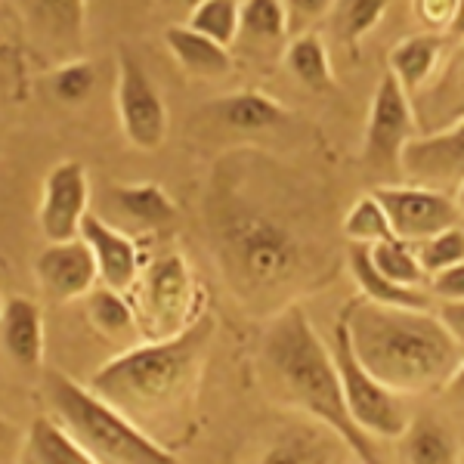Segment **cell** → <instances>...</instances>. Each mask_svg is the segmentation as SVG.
Segmentation results:
<instances>
[{
	"label": "cell",
	"mask_w": 464,
	"mask_h": 464,
	"mask_svg": "<svg viewBox=\"0 0 464 464\" xmlns=\"http://www.w3.org/2000/svg\"><path fill=\"white\" fill-rule=\"evenodd\" d=\"M208 238L229 295L257 316H276L319 285L325 257L306 232L285 179L269 161L232 155L208 192Z\"/></svg>",
	"instance_id": "cell-1"
},
{
	"label": "cell",
	"mask_w": 464,
	"mask_h": 464,
	"mask_svg": "<svg viewBox=\"0 0 464 464\" xmlns=\"http://www.w3.org/2000/svg\"><path fill=\"white\" fill-rule=\"evenodd\" d=\"M217 322L211 313L168 341H137L93 372L90 391L100 393L159 443L189 418Z\"/></svg>",
	"instance_id": "cell-2"
},
{
	"label": "cell",
	"mask_w": 464,
	"mask_h": 464,
	"mask_svg": "<svg viewBox=\"0 0 464 464\" xmlns=\"http://www.w3.org/2000/svg\"><path fill=\"white\" fill-rule=\"evenodd\" d=\"M341 322L369 375L400 396L443 391L464 359V347L433 310H402L356 297Z\"/></svg>",
	"instance_id": "cell-3"
},
{
	"label": "cell",
	"mask_w": 464,
	"mask_h": 464,
	"mask_svg": "<svg viewBox=\"0 0 464 464\" xmlns=\"http://www.w3.org/2000/svg\"><path fill=\"white\" fill-rule=\"evenodd\" d=\"M260 359H264L269 384L285 400V406L338 433L350 446L353 459L362 464H381L375 440L359 430L347 411L332 347L322 341L301 304H291L269 316Z\"/></svg>",
	"instance_id": "cell-4"
},
{
	"label": "cell",
	"mask_w": 464,
	"mask_h": 464,
	"mask_svg": "<svg viewBox=\"0 0 464 464\" xmlns=\"http://www.w3.org/2000/svg\"><path fill=\"white\" fill-rule=\"evenodd\" d=\"M44 396L50 418L93 464H183L124 411L63 372H44Z\"/></svg>",
	"instance_id": "cell-5"
},
{
	"label": "cell",
	"mask_w": 464,
	"mask_h": 464,
	"mask_svg": "<svg viewBox=\"0 0 464 464\" xmlns=\"http://www.w3.org/2000/svg\"><path fill=\"white\" fill-rule=\"evenodd\" d=\"M130 304L137 313L140 341L177 338L205 313L196 273L179 251H168L143 266Z\"/></svg>",
	"instance_id": "cell-6"
},
{
	"label": "cell",
	"mask_w": 464,
	"mask_h": 464,
	"mask_svg": "<svg viewBox=\"0 0 464 464\" xmlns=\"http://www.w3.org/2000/svg\"><path fill=\"white\" fill-rule=\"evenodd\" d=\"M328 347H332L334 365H338L343 402H347V411L356 421V428L369 433L372 440H400L411 421L406 396L393 393L391 387H384L375 375H369L362 369V362L350 347V334L341 319L334 322Z\"/></svg>",
	"instance_id": "cell-7"
},
{
	"label": "cell",
	"mask_w": 464,
	"mask_h": 464,
	"mask_svg": "<svg viewBox=\"0 0 464 464\" xmlns=\"http://www.w3.org/2000/svg\"><path fill=\"white\" fill-rule=\"evenodd\" d=\"M418 118L411 96L400 87V81L391 72L381 74L375 96H372L369 124H365L362 140V164L375 174H391L402 170V152L415 140Z\"/></svg>",
	"instance_id": "cell-8"
},
{
	"label": "cell",
	"mask_w": 464,
	"mask_h": 464,
	"mask_svg": "<svg viewBox=\"0 0 464 464\" xmlns=\"http://www.w3.org/2000/svg\"><path fill=\"white\" fill-rule=\"evenodd\" d=\"M115 109L127 143L133 149H143V152H159L170 127L168 106H164L159 87L152 84L143 63L130 50H121V56H118Z\"/></svg>",
	"instance_id": "cell-9"
},
{
	"label": "cell",
	"mask_w": 464,
	"mask_h": 464,
	"mask_svg": "<svg viewBox=\"0 0 464 464\" xmlns=\"http://www.w3.org/2000/svg\"><path fill=\"white\" fill-rule=\"evenodd\" d=\"M372 196H375L381 201V208L387 211L393 236L409 245H418V242H424V238L461 223L459 201L443 189H430V186H418V183L378 186Z\"/></svg>",
	"instance_id": "cell-10"
},
{
	"label": "cell",
	"mask_w": 464,
	"mask_h": 464,
	"mask_svg": "<svg viewBox=\"0 0 464 464\" xmlns=\"http://www.w3.org/2000/svg\"><path fill=\"white\" fill-rule=\"evenodd\" d=\"M90 205V179L81 161H59L44 179L37 208V227L47 242H72L81 236V223Z\"/></svg>",
	"instance_id": "cell-11"
},
{
	"label": "cell",
	"mask_w": 464,
	"mask_h": 464,
	"mask_svg": "<svg viewBox=\"0 0 464 464\" xmlns=\"http://www.w3.org/2000/svg\"><path fill=\"white\" fill-rule=\"evenodd\" d=\"M402 174L430 189H459L464 179V118L411 140L402 152Z\"/></svg>",
	"instance_id": "cell-12"
},
{
	"label": "cell",
	"mask_w": 464,
	"mask_h": 464,
	"mask_svg": "<svg viewBox=\"0 0 464 464\" xmlns=\"http://www.w3.org/2000/svg\"><path fill=\"white\" fill-rule=\"evenodd\" d=\"M34 276L37 285L47 291L53 301L63 304L90 297L100 285L96 260L81 236L72 238V242H50L34 257Z\"/></svg>",
	"instance_id": "cell-13"
},
{
	"label": "cell",
	"mask_w": 464,
	"mask_h": 464,
	"mask_svg": "<svg viewBox=\"0 0 464 464\" xmlns=\"http://www.w3.org/2000/svg\"><path fill=\"white\" fill-rule=\"evenodd\" d=\"M81 238L87 242L90 254L96 260V273H100V285L111 288L118 295H130L143 273V260L140 248L127 232L111 227L102 217L87 214L81 223Z\"/></svg>",
	"instance_id": "cell-14"
},
{
	"label": "cell",
	"mask_w": 464,
	"mask_h": 464,
	"mask_svg": "<svg viewBox=\"0 0 464 464\" xmlns=\"http://www.w3.org/2000/svg\"><path fill=\"white\" fill-rule=\"evenodd\" d=\"M341 449H350L325 424L301 418L279 428L245 464H341Z\"/></svg>",
	"instance_id": "cell-15"
},
{
	"label": "cell",
	"mask_w": 464,
	"mask_h": 464,
	"mask_svg": "<svg viewBox=\"0 0 464 464\" xmlns=\"http://www.w3.org/2000/svg\"><path fill=\"white\" fill-rule=\"evenodd\" d=\"M0 347L13 362L28 372H37L44 365L47 332H44L41 306L32 297H4V306H0Z\"/></svg>",
	"instance_id": "cell-16"
},
{
	"label": "cell",
	"mask_w": 464,
	"mask_h": 464,
	"mask_svg": "<svg viewBox=\"0 0 464 464\" xmlns=\"http://www.w3.org/2000/svg\"><path fill=\"white\" fill-rule=\"evenodd\" d=\"M208 115H214V121L232 133L254 137V133H269L288 124L291 111L260 90H238V93L220 96L217 102H211Z\"/></svg>",
	"instance_id": "cell-17"
},
{
	"label": "cell",
	"mask_w": 464,
	"mask_h": 464,
	"mask_svg": "<svg viewBox=\"0 0 464 464\" xmlns=\"http://www.w3.org/2000/svg\"><path fill=\"white\" fill-rule=\"evenodd\" d=\"M347 269L359 288V297H365V301L381 306H402V310H430L428 291L391 282L372 264V254L365 245H347Z\"/></svg>",
	"instance_id": "cell-18"
},
{
	"label": "cell",
	"mask_w": 464,
	"mask_h": 464,
	"mask_svg": "<svg viewBox=\"0 0 464 464\" xmlns=\"http://www.w3.org/2000/svg\"><path fill=\"white\" fill-rule=\"evenodd\" d=\"M406 464H461V446L455 430L433 411H418L400 437Z\"/></svg>",
	"instance_id": "cell-19"
},
{
	"label": "cell",
	"mask_w": 464,
	"mask_h": 464,
	"mask_svg": "<svg viewBox=\"0 0 464 464\" xmlns=\"http://www.w3.org/2000/svg\"><path fill=\"white\" fill-rule=\"evenodd\" d=\"M440 53H443V41L440 34H411L402 37L400 44L391 50V72L400 87L415 100L424 87L430 84V78L437 74Z\"/></svg>",
	"instance_id": "cell-20"
},
{
	"label": "cell",
	"mask_w": 464,
	"mask_h": 464,
	"mask_svg": "<svg viewBox=\"0 0 464 464\" xmlns=\"http://www.w3.org/2000/svg\"><path fill=\"white\" fill-rule=\"evenodd\" d=\"M164 44L174 59L196 78H223L232 69V56L227 47L208 41L205 34L192 32L189 25H168Z\"/></svg>",
	"instance_id": "cell-21"
},
{
	"label": "cell",
	"mask_w": 464,
	"mask_h": 464,
	"mask_svg": "<svg viewBox=\"0 0 464 464\" xmlns=\"http://www.w3.org/2000/svg\"><path fill=\"white\" fill-rule=\"evenodd\" d=\"M16 464H93L50 415L32 421Z\"/></svg>",
	"instance_id": "cell-22"
},
{
	"label": "cell",
	"mask_w": 464,
	"mask_h": 464,
	"mask_svg": "<svg viewBox=\"0 0 464 464\" xmlns=\"http://www.w3.org/2000/svg\"><path fill=\"white\" fill-rule=\"evenodd\" d=\"M19 4L44 37L69 44V47L81 41V32H84V0H19Z\"/></svg>",
	"instance_id": "cell-23"
},
{
	"label": "cell",
	"mask_w": 464,
	"mask_h": 464,
	"mask_svg": "<svg viewBox=\"0 0 464 464\" xmlns=\"http://www.w3.org/2000/svg\"><path fill=\"white\" fill-rule=\"evenodd\" d=\"M285 65L306 90H313V93L334 90L332 56H328V50L319 34H313V32L297 34L285 50Z\"/></svg>",
	"instance_id": "cell-24"
},
{
	"label": "cell",
	"mask_w": 464,
	"mask_h": 464,
	"mask_svg": "<svg viewBox=\"0 0 464 464\" xmlns=\"http://www.w3.org/2000/svg\"><path fill=\"white\" fill-rule=\"evenodd\" d=\"M87 313L93 328L109 341H140V325H137V313L127 295H118L111 288H96L93 295L84 297Z\"/></svg>",
	"instance_id": "cell-25"
},
{
	"label": "cell",
	"mask_w": 464,
	"mask_h": 464,
	"mask_svg": "<svg viewBox=\"0 0 464 464\" xmlns=\"http://www.w3.org/2000/svg\"><path fill=\"white\" fill-rule=\"evenodd\" d=\"M115 201L143 229L164 227L177 217V205L159 183H124L115 189Z\"/></svg>",
	"instance_id": "cell-26"
},
{
	"label": "cell",
	"mask_w": 464,
	"mask_h": 464,
	"mask_svg": "<svg viewBox=\"0 0 464 464\" xmlns=\"http://www.w3.org/2000/svg\"><path fill=\"white\" fill-rule=\"evenodd\" d=\"M186 25L229 50V44L242 34V0H201Z\"/></svg>",
	"instance_id": "cell-27"
},
{
	"label": "cell",
	"mask_w": 464,
	"mask_h": 464,
	"mask_svg": "<svg viewBox=\"0 0 464 464\" xmlns=\"http://www.w3.org/2000/svg\"><path fill=\"white\" fill-rule=\"evenodd\" d=\"M341 232L350 245H365V248L396 238L391 220H387V211L381 208V201L375 196H362L353 201V208L343 214Z\"/></svg>",
	"instance_id": "cell-28"
},
{
	"label": "cell",
	"mask_w": 464,
	"mask_h": 464,
	"mask_svg": "<svg viewBox=\"0 0 464 464\" xmlns=\"http://www.w3.org/2000/svg\"><path fill=\"white\" fill-rule=\"evenodd\" d=\"M369 254H372V264H375L391 282H396V285L421 288L424 279H428V273H424L421 264H418L415 248H411L409 242H402V238L372 245Z\"/></svg>",
	"instance_id": "cell-29"
},
{
	"label": "cell",
	"mask_w": 464,
	"mask_h": 464,
	"mask_svg": "<svg viewBox=\"0 0 464 464\" xmlns=\"http://www.w3.org/2000/svg\"><path fill=\"white\" fill-rule=\"evenodd\" d=\"M391 0H338L334 4V32L350 50L384 19Z\"/></svg>",
	"instance_id": "cell-30"
},
{
	"label": "cell",
	"mask_w": 464,
	"mask_h": 464,
	"mask_svg": "<svg viewBox=\"0 0 464 464\" xmlns=\"http://www.w3.org/2000/svg\"><path fill=\"white\" fill-rule=\"evenodd\" d=\"M291 28L288 10L282 0H242V34L254 41H282Z\"/></svg>",
	"instance_id": "cell-31"
},
{
	"label": "cell",
	"mask_w": 464,
	"mask_h": 464,
	"mask_svg": "<svg viewBox=\"0 0 464 464\" xmlns=\"http://www.w3.org/2000/svg\"><path fill=\"white\" fill-rule=\"evenodd\" d=\"M428 102L433 115H440V121L446 127L464 118V50L452 59L443 78L428 90Z\"/></svg>",
	"instance_id": "cell-32"
},
{
	"label": "cell",
	"mask_w": 464,
	"mask_h": 464,
	"mask_svg": "<svg viewBox=\"0 0 464 464\" xmlns=\"http://www.w3.org/2000/svg\"><path fill=\"white\" fill-rule=\"evenodd\" d=\"M411 248H415L418 264H421V269L430 279V276L443 273V269L464 260V229L461 227L443 229V232H437V236L424 238V242L411 245Z\"/></svg>",
	"instance_id": "cell-33"
},
{
	"label": "cell",
	"mask_w": 464,
	"mask_h": 464,
	"mask_svg": "<svg viewBox=\"0 0 464 464\" xmlns=\"http://www.w3.org/2000/svg\"><path fill=\"white\" fill-rule=\"evenodd\" d=\"M96 87V69L93 63H84V59H69L59 69L50 74V90L59 102H84Z\"/></svg>",
	"instance_id": "cell-34"
},
{
	"label": "cell",
	"mask_w": 464,
	"mask_h": 464,
	"mask_svg": "<svg viewBox=\"0 0 464 464\" xmlns=\"http://www.w3.org/2000/svg\"><path fill=\"white\" fill-rule=\"evenodd\" d=\"M418 19L424 22L433 32H449L455 19V10H459V0H411Z\"/></svg>",
	"instance_id": "cell-35"
},
{
	"label": "cell",
	"mask_w": 464,
	"mask_h": 464,
	"mask_svg": "<svg viewBox=\"0 0 464 464\" xmlns=\"http://www.w3.org/2000/svg\"><path fill=\"white\" fill-rule=\"evenodd\" d=\"M430 291L440 304H464V260L430 276Z\"/></svg>",
	"instance_id": "cell-36"
},
{
	"label": "cell",
	"mask_w": 464,
	"mask_h": 464,
	"mask_svg": "<svg viewBox=\"0 0 464 464\" xmlns=\"http://www.w3.org/2000/svg\"><path fill=\"white\" fill-rule=\"evenodd\" d=\"M282 4H285L291 22H313L328 16L338 0H282Z\"/></svg>",
	"instance_id": "cell-37"
},
{
	"label": "cell",
	"mask_w": 464,
	"mask_h": 464,
	"mask_svg": "<svg viewBox=\"0 0 464 464\" xmlns=\"http://www.w3.org/2000/svg\"><path fill=\"white\" fill-rule=\"evenodd\" d=\"M22 443H25V433H22L10 418L0 415V464H16Z\"/></svg>",
	"instance_id": "cell-38"
},
{
	"label": "cell",
	"mask_w": 464,
	"mask_h": 464,
	"mask_svg": "<svg viewBox=\"0 0 464 464\" xmlns=\"http://www.w3.org/2000/svg\"><path fill=\"white\" fill-rule=\"evenodd\" d=\"M437 316L446 322V328L455 334V341L464 347V304H440Z\"/></svg>",
	"instance_id": "cell-39"
},
{
	"label": "cell",
	"mask_w": 464,
	"mask_h": 464,
	"mask_svg": "<svg viewBox=\"0 0 464 464\" xmlns=\"http://www.w3.org/2000/svg\"><path fill=\"white\" fill-rule=\"evenodd\" d=\"M443 393H446V402H449V406L459 411V415H464V359L459 362V369L452 372V378L446 381Z\"/></svg>",
	"instance_id": "cell-40"
},
{
	"label": "cell",
	"mask_w": 464,
	"mask_h": 464,
	"mask_svg": "<svg viewBox=\"0 0 464 464\" xmlns=\"http://www.w3.org/2000/svg\"><path fill=\"white\" fill-rule=\"evenodd\" d=\"M449 32L464 41V0H459V10H455V19H452V28H449Z\"/></svg>",
	"instance_id": "cell-41"
},
{
	"label": "cell",
	"mask_w": 464,
	"mask_h": 464,
	"mask_svg": "<svg viewBox=\"0 0 464 464\" xmlns=\"http://www.w3.org/2000/svg\"><path fill=\"white\" fill-rule=\"evenodd\" d=\"M455 201H459V211H461V217H464V179L459 183V189H455Z\"/></svg>",
	"instance_id": "cell-42"
},
{
	"label": "cell",
	"mask_w": 464,
	"mask_h": 464,
	"mask_svg": "<svg viewBox=\"0 0 464 464\" xmlns=\"http://www.w3.org/2000/svg\"><path fill=\"white\" fill-rule=\"evenodd\" d=\"M174 4H177V6H183V10H189V13H192V10H196V6L201 4V0H174Z\"/></svg>",
	"instance_id": "cell-43"
},
{
	"label": "cell",
	"mask_w": 464,
	"mask_h": 464,
	"mask_svg": "<svg viewBox=\"0 0 464 464\" xmlns=\"http://www.w3.org/2000/svg\"><path fill=\"white\" fill-rule=\"evenodd\" d=\"M0 306H4V295H0Z\"/></svg>",
	"instance_id": "cell-44"
}]
</instances>
